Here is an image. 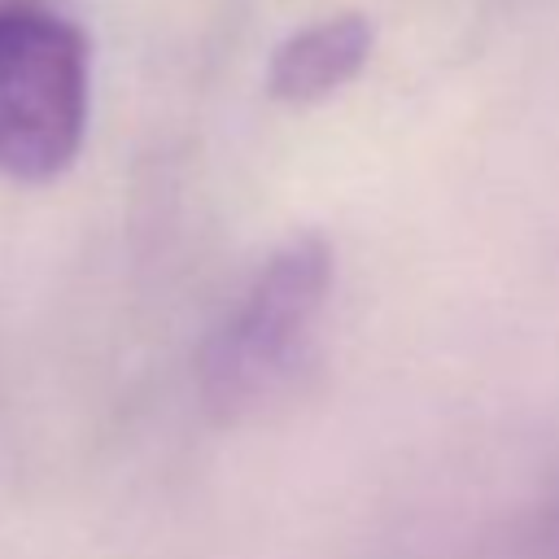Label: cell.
<instances>
[{
    "mask_svg": "<svg viewBox=\"0 0 559 559\" xmlns=\"http://www.w3.org/2000/svg\"><path fill=\"white\" fill-rule=\"evenodd\" d=\"M332 275V245L319 231L288 236L258 266L197 362V389L214 419L236 424L293 380L328 306Z\"/></svg>",
    "mask_w": 559,
    "mask_h": 559,
    "instance_id": "6da1fadb",
    "label": "cell"
},
{
    "mask_svg": "<svg viewBox=\"0 0 559 559\" xmlns=\"http://www.w3.org/2000/svg\"><path fill=\"white\" fill-rule=\"evenodd\" d=\"M92 114L87 35L39 0H0V175L52 183L83 148Z\"/></svg>",
    "mask_w": 559,
    "mask_h": 559,
    "instance_id": "7a4b0ae2",
    "label": "cell"
},
{
    "mask_svg": "<svg viewBox=\"0 0 559 559\" xmlns=\"http://www.w3.org/2000/svg\"><path fill=\"white\" fill-rule=\"evenodd\" d=\"M371 48H376V26L367 13L319 17L293 31L284 44H275L271 66H266V92L284 105L328 100L349 79H358Z\"/></svg>",
    "mask_w": 559,
    "mask_h": 559,
    "instance_id": "3957f363",
    "label": "cell"
}]
</instances>
